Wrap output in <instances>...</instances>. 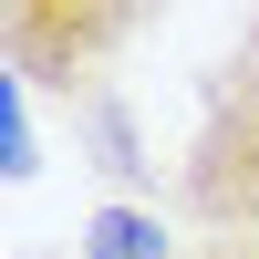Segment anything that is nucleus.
Segmentation results:
<instances>
[{"label": "nucleus", "instance_id": "obj_1", "mask_svg": "<svg viewBox=\"0 0 259 259\" xmlns=\"http://www.w3.org/2000/svg\"><path fill=\"white\" fill-rule=\"evenodd\" d=\"M177 197L218 239H259V21L228 41L218 73H207L197 135H187V166H177Z\"/></svg>", "mask_w": 259, "mask_h": 259}, {"label": "nucleus", "instance_id": "obj_2", "mask_svg": "<svg viewBox=\"0 0 259 259\" xmlns=\"http://www.w3.org/2000/svg\"><path fill=\"white\" fill-rule=\"evenodd\" d=\"M156 21H166V0H0V62L31 94L83 104Z\"/></svg>", "mask_w": 259, "mask_h": 259}, {"label": "nucleus", "instance_id": "obj_3", "mask_svg": "<svg viewBox=\"0 0 259 259\" xmlns=\"http://www.w3.org/2000/svg\"><path fill=\"white\" fill-rule=\"evenodd\" d=\"M94 259H177L145 207H94Z\"/></svg>", "mask_w": 259, "mask_h": 259}, {"label": "nucleus", "instance_id": "obj_4", "mask_svg": "<svg viewBox=\"0 0 259 259\" xmlns=\"http://www.w3.org/2000/svg\"><path fill=\"white\" fill-rule=\"evenodd\" d=\"M31 166H41L31 156V83L11 73V83H0V177H31Z\"/></svg>", "mask_w": 259, "mask_h": 259}, {"label": "nucleus", "instance_id": "obj_5", "mask_svg": "<svg viewBox=\"0 0 259 259\" xmlns=\"http://www.w3.org/2000/svg\"><path fill=\"white\" fill-rule=\"evenodd\" d=\"M197 259H259V249H239V239H228V249H197Z\"/></svg>", "mask_w": 259, "mask_h": 259}]
</instances>
